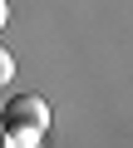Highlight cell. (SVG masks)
<instances>
[{
	"mask_svg": "<svg viewBox=\"0 0 133 148\" xmlns=\"http://www.w3.org/2000/svg\"><path fill=\"white\" fill-rule=\"evenodd\" d=\"M5 20H10V5H5V0H0V30H5Z\"/></svg>",
	"mask_w": 133,
	"mask_h": 148,
	"instance_id": "obj_3",
	"label": "cell"
},
{
	"mask_svg": "<svg viewBox=\"0 0 133 148\" xmlns=\"http://www.w3.org/2000/svg\"><path fill=\"white\" fill-rule=\"evenodd\" d=\"M0 123H10V128H30V133H44L49 128V104L40 94H15L5 104V119Z\"/></svg>",
	"mask_w": 133,
	"mask_h": 148,
	"instance_id": "obj_1",
	"label": "cell"
},
{
	"mask_svg": "<svg viewBox=\"0 0 133 148\" xmlns=\"http://www.w3.org/2000/svg\"><path fill=\"white\" fill-rule=\"evenodd\" d=\"M15 79V59H10V49H0V89H5Z\"/></svg>",
	"mask_w": 133,
	"mask_h": 148,
	"instance_id": "obj_2",
	"label": "cell"
},
{
	"mask_svg": "<svg viewBox=\"0 0 133 148\" xmlns=\"http://www.w3.org/2000/svg\"><path fill=\"white\" fill-rule=\"evenodd\" d=\"M0 148H5V123H0Z\"/></svg>",
	"mask_w": 133,
	"mask_h": 148,
	"instance_id": "obj_4",
	"label": "cell"
}]
</instances>
